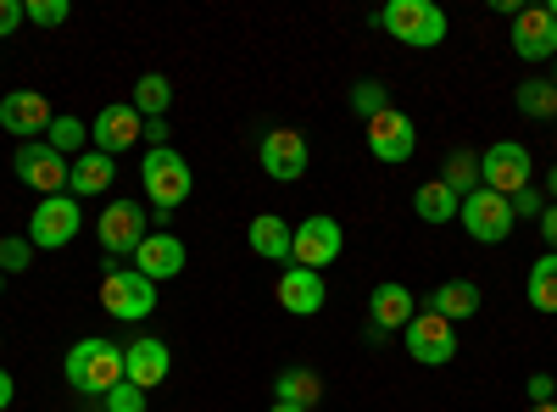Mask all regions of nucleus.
Listing matches in <instances>:
<instances>
[{"mask_svg": "<svg viewBox=\"0 0 557 412\" xmlns=\"http://www.w3.org/2000/svg\"><path fill=\"white\" fill-rule=\"evenodd\" d=\"M546 17H552V23H557V0H546Z\"/></svg>", "mask_w": 557, "mask_h": 412, "instance_id": "44", "label": "nucleus"}, {"mask_svg": "<svg viewBox=\"0 0 557 412\" xmlns=\"http://www.w3.org/2000/svg\"><path fill=\"white\" fill-rule=\"evenodd\" d=\"M139 140H146V117L134 112V101L128 107H101V117L89 123V151H101V157H123V151H134Z\"/></svg>", "mask_w": 557, "mask_h": 412, "instance_id": "12", "label": "nucleus"}, {"mask_svg": "<svg viewBox=\"0 0 557 412\" xmlns=\"http://www.w3.org/2000/svg\"><path fill=\"white\" fill-rule=\"evenodd\" d=\"M112 185H117V162H112V157H101V151L73 157V173H67V196H73V201L101 196V190H112Z\"/></svg>", "mask_w": 557, "mask_h": 412, "instance_id": "23", "label": "nucleus"}, {"mask_svg": "<svg viewBox=\"0 0 557 412\" xmlns=\"http://www.w3.org/2000/svg\"><path fill=\"white\" fill-rule=\"evenodd\" d=\"M524 301L535 312H557V251H541L535 257L530 279H524Z\"/></svg>", "mask_w": 557, "mask_h": 412, "instance_id": "26", "label": "nucleus"}, {"mask_svg": "<svg viewBox=\"0 0 557 412\" xmlns=\"http://www.w3.org/2000/svg\"><path fill=\"white\" fill-rule=\"evenodd\" d=\"M412 312H418V307H412V290L396 285V279L374 285V296H368V324H380L385 335H391V329H407Z\"/></svg>", "mask_w": 557, "mask_h": 412, "instance_id": "20", "label": "nucleus"}, {"mask_svg": "<svg viewBox=\"0 0 557 412\" xmlns=\"http://www.w3.org/2000/svg\"><path fill=\"white\" fill-rule=\"evenodd\" d=\"M96 235H101V251H107V257H134L139 240H146V207H139V201H112V207H101Z\"/></svg>", "mask_w": 557, "mask_h": 412, "instance_id": "13", "label": "nucleus"}, {"mask_svg": "<svg viewBox=\"0 0 557 412\" xmlns=\"http://www.w3.org/2000/svg\"><path fill=\"white\" fill-rule=\"evenodd\" d=\"M257 162L268 178H278V185H296V178L307 173V134L301 128H268L262 146H257Z\"/></svg>", "mask_w": 557, "mask_h": 412, "instance_id": "11", "label": "nucleus"}, {"mask_svg": "<svg viewBox=\"0 0 557 412\" xmlns=\"http://www.w3.org/2000/svg\"><path fill=\"white\" fill-rule=\"evenodd\" d=\"M457 223L469 228V240H480V246H502L507 235H513V201L507 196H496V190H474V196H462V207H457Z\"/></svg>", "mask_w": 557, "mask_h": 412, "instance_id": "6", "label": "nucleus"}, {"mask_svg": "<svg viewBox=\"0 0 557 412\" xmlns=\"http://www.w3.org/2000/svg\"><path fill=\"white\" fill-rule=\"evenodd\" d=\"M401 340H407V357L424 362V369H446V362L457 357V324H446V317H435V312H412Z\"/></svg>", "mask_w": 557, "mask_h": 412, "instance_id": "10", "label": "nucleus"}, {"mask_svg": "<svg viewBox=\"0 0 557 412\" xmlns=\"http://www.w3.org/2000/svg\"><path fill=\"white\" fill-rule=\"evenodd\" d=\"M457 207H462V196L446 190L441 178H424V185L412 190V212L424 217V223H457Z\"/></svg>", "mask_w": 557, "mask_h": 412, "instance_id": "25", "label": "nucleus"}, {"mask_svg": "<svg viewBox=\"0 0 557 412\" xmlns=\"http://www.w3.org/2000/svg\"><path fill=\"white\" fill-rule=\"evenodd\" d=\"M351 112H357L362 123H374L380 112H391V89H385L380 78H362V84H351Z\"/></svg>", "mask_w": 557, "mask_h": 412, "instance_id": "31", "label": "nucleus"}, {"mask_svg": "<svg viewBox=\"0 0 557 412\" xmlns=\"http://www.w3.org/2000/svg\"><path fill=\"white\" fill-rule=\"evenodd\" d=\"M12 396H17V385H12V374H7V369H0V412L12 407Z\"/></svg>", "mask_w": 557, "mask_h": 412, "instance_id": "40", "label": "nucleus"}, {"mask_svg": "<svg viewBox=\"0 0 557 412\" xmlns=\"http://www.w3.org/2000/svg\"><path fill=\"white\" fill-rule=\"evenodd\" d=\"M341 251H346V228H341L330 212H312L307 223H296V246H290V262H296V267L323 273Z\"/></svg>", "mask_w": 557, "mask_h": 412, "instance_id": "8", "label": "nucleus"}, {"mask_svg": "<svg viewBox=\"0 0 557 412\" xmlns=\"http://www.w3.org/2000/svg\"><path fill=\"white\" fill-rule=\"evenodd\" d=\"M530 412H557V401H541V407H530Z\"/></svg>", "mask_w": 557, "mask_h": 412, "instance_id": "43", "label": "nucleus"}, {"mask_svg": "<svg viewBox=\"0 0 557 412\" xmlns=\"http://www.w3.org/2000/svg\"><path fill=\"white\" fill-rule=\"evenodd\" d=\"M441 185L457 190V196H474V190H480V157L457 146V151L446 157V167H441Z\"/></svg>", "mask_w": 557, "mask_h": 412, "instance_id": "30", "label": "nucleus"}, {"mask_svg": "<svg viewBox=\"0 0 557 412\" xmlns=\"http://www.w3.org/2000/svg\"><path fill=\"white\" fill-rule=\"evenodd\" d=\"M323 273H312V267H285L278 273V307H285L290 317H312V312H323Z\"/></svg>", "mask_w": 557, "mask_h": 412, "instance_id": "19", "label": "nucleus"}, {"mask_svg": "<svg viewBox=\"0 0 557 412\" xmlns=\"http://www.w3.org/2000/svg\"><path fill=\"white\" fill-rule=\"evenodd\" d=\"M268 412H307V407H296V401H273Z\"/></svg>", "mask_w": 557, "mask_h": 412, "instance_id": "42", "label": "nucleus"}, {"mask_svg": "<svg viewBox=\"0 0 557 412\" xmlns=\"http://www.w3.org/2000/svg\"><path fill=\"white\" fill-rule=\"evenodd\" d=\"M139 178H146V201L157 207V217H173L184 201H190V190H196L190 162H184L173 146L146 151V162H139Z\"/></svg>", "mask_w": 557, "mask_h": 412, "instance_id": "3", "label": "nucleus"}, {"mask_svg": "<svg viewBox=\"0 0 557 412\" xmlns=\"http://www.w3.org/2000/svg\"><path fill=\"white\" fill-rule=\"evenodd\" d=\"M374 23L396 45H412V51H435V45L446 39V28H451L435 0H385V7L374 12Z\"/></svg>", "mask_w": 557, "mask_h": 412, "instance_id": "2", "label": "nucleus"}, {"mask_svg": "<svg viewBox=\"0 0 557 412\" xmlns=\"http://www.w3.org/2000/svg\"><path fill=\"white\" fill-rule=\"evenodd\" d=\"M0 128H7V134H17V140L28 146L34 134H45V128H51V101H45L39 89H12V96L0 101Z\"/></svg>", "mask_w": 557, "mask_h": 412, "instance_id": "17", "label": "nucleus"}, {"mask_svg": "<svg viewBox=\"0 0 557 412\" xmlns=\"http://www.w3.org/2000/svg\"><path fill=\"white\" fill-rule=\"evenodd\" d=\"M546 196H552V207H557V162L546 167Z\"/></svg>", "mask_w": 557, "mask_h": 412, "instance_id": "41", "label": "nucleus"}, {"mask_svg": "<svg viewBox=\"0 0 557 412\" xmlns=\"http://www.w3.org/2000/svg\"><path fill=\"white\" fill-rule=\"evenodd\" d=\"M557 396V379L552 374H530V407H541V401H552Z\"/></svg>", "mask_w": 557, "mask_h": 412, "instance_id": "38", "label": "nucleus"}, {"mask_svg": "<svg viewBox=\"0 0 557 412\" xmlns=\"http://www.w3.org/2000/svg\"><path fill=\"white\" fill-rule=\"evenodd\" d=\"M45 146L62 151L67 162H73V157H84V151H89V123H84V117H73V112L51 117V128H45Z\"/></svg>", "mask_w": 557, "mask_h": 412, "instance_id": "27", "label": "nucleus"}, {"mask_svg": "<svg viewBox=\"0 0 557 412\" xmlns=\"http://www.w3.org/2000/svg\"><path fill=\"white\" fill-rule=\"evenodd\" d=\"M418 151V128H412V117L407 112H380L374 123H368V157H374V162H407Z\"/></svg>", "mask_w": 557, "mask_h": 412, "instance_id": "15", "label": "nucleus"}, {"mask_svg": "<svg viewBox=\"0 0 557 412\" xmlns=\"http://www.w3.org/2000/svg\"><path fill=\"white\" fill-rule=\"evenodd\" d=\"M101 307L117 317V324H146L157 312V285L139 267H112L101 279Z\"/></svg>", "mask_w": 557, "mask_h": 412, "instance_id": "4", "label": "nucleus"}, {"mask_svg": "<svg viewBox=\"0 0 557 412\" xmlns=\"http://www.w3.org/2000/svg\"><path fill=\"white\" fill-rule=\"evenodd\" d=\"M530 151L519 140H496L491 151H480V190H496V196H519L530 190Z\"/></svg>", "mask_w": 557, "mask_h": 412, "instance_id": "7", "label": "nucleus"}, {"mask_svg": "<svg viewBox=\"0 0 557 412\" xmlns=\"http://www.w3.org/2000/svg\"><path fill=\"white\" fill-rule=\"evenodd\" d=\"M273 401H296V407H318L323 401V374H312V369H301V362H290V369H278V379H273Z\"/></svg>", "mask_w": 557, "mask_h": 412, "instance_id": "24", "label": "nucleus"}, {"mask_svg": "<svg viewBox=\"0 0 557 412\" xmlns=\"http://www.w3.org/2000/svg\"><path fill=\"white\" fill-rule=\"evenodd\" d=\"M480 285L474 279H446V285H435L430 290V301H424V312H435V317H446V324H462V317H474L480 312Z\"/></svg>", "mask_w": 557, "mask_h": 412, "instance_id": "22", "label": "nucleus"}, {"mask_svg": "<svg viewBox=\"0 0 557 412\" xmlns=\"http://www.w3.org/2000/svg\"><path fill=\"white\" fill-rule=\"evenodd\" d=\"M246 240L262 262H290V246H296V228L278 217V212H257L251 228H246Z\"/></svg>", "mask_w": 557, "mask_h": 412, "instance_id": "21", "label": "nucleus"}, {"mask_svg": "<svg viewBox=\"0 0 557 412\" xmlns=\"http://www.w3.org/2000/svg\"><path fill=\"white\" fill-rule=\"evenodd\" d=\"M78 235H84V207H78L73 196H45V201L34 207V217H28L34 251H62V246H73Z\"/></svg>", "mask_w": 557, "mask_h": 412, "instance_id": "5", "label": "nucleus"}, {"mask_svg": "<svg viewBox=\"0 0 557 412\" xmlns=\"http://www.w3.org/2000/svg\"><path fill=\"white\" fill-rule=\"evenodd\" d=\"M34 267V240L28 235H0V273H28Z\"/></svg>", "mask_w": 557, "mask_h": 412, "instance_id": "32", "label": "nucleus"}, {"mask_svg": "<svg viewBox=\"0 0 557 412\" xmlns=\"http://www.w3.org/2000/svg\"><path fill=\"white\" fill-rule=\"evenodd\" d=\"M168 374H173V351H168V340L139 335V340L123 346V379H128V385H139V390L151 396Z\"/></svg>", "mask_w": 557, "mask_h": 412, "instance_id": "14", "label": "nucleus"}, {"mask_svg": "<svg viewBox=\"0 0 557 412\" xmlns=\"http://www.w3.org/2000/svg\"><path fill=\"white\" fill-rule=\"evenodd\" d=\"M146 140H151V151H162V146L173 140V128H168V117H151V123H146Z\"/></svg>", "mask_w": 557, "mask_h": 412, "instance_id": "39", "label": "nucleus"}, {"mask_svg": "<svg viewBox=\"0 0 557 412\" xmlns=\"http://www.w3.org/2000/svg\"><path fill=\"white\" fill-rule=\"evenodd\" d=\"M12 167H17V178H23L28 190H39V201H45V196H67V173H73V162H67L62 151H51L45 140L17 146Z\"/></svg>", "mask_w": 557, "mask_h": 412, "instance_id": "9", "label": "nucleus"}, {"mask_svg": "<svg viewBox=\"0 0 557 412\" xmlns=\"http://www.w3.org/2000/svg\"><path fill=\"white\" fill-rule=\"evenodd\" d=\"M513 107H519L524 117H535V123L557 117V84H552V78H524V84L513 89Z\"/></svg>", "mask_w": 557, "mask_h": 412, "instance_id": "29", "label": "nucleus"}, {"mask_svg": "<svg viewBox=\"0 0 557 412\" xmlns=\"http://www.w3.org/2000/svg\"><path fill=\"white\" fill-rule=\"evenodd\" d=\"M67 17H73L67 0H28V23H39V28H62Z\"/></svg>", "mask_w": 557, "mask_h": 412, "instance_id": "34", "label": "nucleus"}, {"mask_svg": "<svg viewBox=\"0 0 557 412\" xmlns=\"http://www.w3.org/2000/svg\"><path fill=\"white\" fill-rule=\"evenodd\" d=\"M552 84H557V57H552Z\"/></svg>", "mask_w": 557, "mask_h": 412, "instance_id": "45", "label": "nucleus"}, {"mask_svg": "<svg viewBox=\"0 0 557 412\" xmlns=\"http://www.w3.org/2000/svg\"><path fill=\"white\" fill-rule=\"evenodd\" d=\"M0 290H7V273H0Z\"/></svg>", "mask_w": 557, "mask_h": 412, "instance_id": "46", "label": "nucleus"}, {"mask_svg": "<svg viewBox=\"0 0 557 412\" xmlns=\"http://www.w3.org/2000/svg\"><path fill=\"white\" fill-rule=\"evenodd\" d=\"M62 374L78 396H107L112 385H123V346L117 340H101V335H89V340H73L67 357H62Z\"/></svg>", "mask_w": 557, "mask_h": 412, "instance_id": "1", "label": "nucleus"}, {"mask_svg": "<svg viewBox=\"0 0 557 412\" xmlns=\"http://www.w3.org/2000/svg\"><path fill=\"white\" fill-rule=\"evenodd\" d=\"M168 107H173V78H168V73H139V84H134V112L151 123V117H162Z\"/></svg>", "mask_w": 557, "mask_h": 412, "instance_id": "28", "label": "nucleus"}, {"mask_svg": "<svg viewBox=\"0 0 557 412\" xmlns=\"http://www.w3.org/2000/svg\"><path fill=\"white\" fill-rule=\"evenodd\" d=\"M23 23H28V7H23V0H0V39H12Z\"/></svg>", "mask_w": 557, "mask_h": 412, "instance_id": "35", "label": "nucleus"}, {"mask_svg": "<svg viewBox=\"0 0 557 412\" xmlns=\"http://www.w3.org/2000/svg\"><path fill=\"white\" fill-rule=\"evenodd\" d=\"M513 51L524 62H552L557 57V23L546 17V7H519V17H513Z\"/></svg>", "mask_w": 557, "mask_h": 412, "instance_id": "18", "label": "nucleus"}, {"mask_svg": "<svg viewBox=\"0 0 557 412\" xmlns=\"http://www.w3.org/2000/svg\"><path fill=\"white\" fill-rule=\"evenodd\" d=\"M507 201H513V217H541L546 212V201H541V190L530 185V190H519V196H507Z\"/></svg>", "mask_w": 557, "mask_h": 412, "instance_id": "36", "label": "nucleus"}, {"mask_svg": "<svg viewBox=\"0 0 557 412\" xmlns=\"http://www.w3.org/2000/svg\"><path fill=\"white\" fill-rule=\"evenodd\" d=\"M535 228H541V246L557 251V207H552V201H546V212L535 217Z\"/></svg>", "mask_w": 557, "mask_h": 412, "instance_id": "37", "label": "nucleus"}, {"mask_svg": "<svg viewBox=\"0 0 557 412\" xmlns=\"http://www.w3.org/2000/svg\"><path fill=\"white\" fill-rule=\"evenodd\" d=\"M101 412H146V390H139V385H112L107 396H101Z\"/></svg>", "mask_w": 557, "mask_h": 412, "instance_id": "33", "label": "nucleus"}, {"mask_svg": "<svg viewBox=\"0 0 557 412\" xmlns=\"http://www.w3.org/2000/svg\"><path fill=\"white\" fill-rule=\"evenodd\" d=\"M184 262H190V251H184V240H178V235H168V228L146 235V240H139V251H134V267L146 273L151 285H162V279H178V273H184Z\"/></svg>", "mask_w": 557, "mask_h": 412, "instance_id": "16", "label": "nucleus"}]
</instances>
